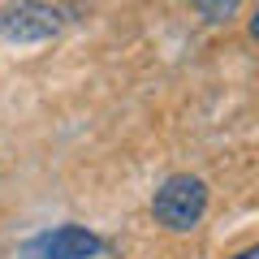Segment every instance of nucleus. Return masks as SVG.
<instances>
[{
    "label": "nucleus",
    "instance_id": "nucleus-1",
    "mask_svg": "<svg viewBox=\"0 0 259 259\" xmlns=\"http://www.w3.org/2000/svg\"><path fill=\"white\" fill-rule=\"evenodd\" d=\"M151 212H156V221L164 225V229L190 233L194 225L203 221V212H207V182L203 177H190V173H173L156 190Z\"/></svg>",
    "mask_w": 259,
    "mask_h": 259
},
{
    "label": "nucleus",
    "instance_id": "nucleus-3",
    "mask_svg": "<svg viewBox=\"0 0 259 259\" xmlns=\"http://www.w3.org/2000/svg\"><path fill=\"white\" fill-rule=\"evenodd\" d=\"M100 246L104 242L82 225H61V229H52L48 238L35 242V250L44 259H91V255H100Z\"/></svg>",
    "mask_w": 259,
    "mask_h": 259
},
{
    "label": "nucleus",
    "instance_id": "nucleus-4",
    "mask_svg": "<svg viewBox=\"0 0 259 259\" xmlns=\"http://www.w3.org/2000/svg\"><path fill=\"white\" fill-rule=\"evenodd\" d=\"M238 5H242V0H194V9L203 13L207 22H216V26L233 18V13H238Z\"/></svg>",
    "mask_w": 259,
    "mask_h": 259
},
{
    "label": "nucleus",
    "instance_id": "nucleus-2",
    "mask_svg": "<svg viewBox=\"0 0 259 259\" xmlns=\"http://www.w3.org/2000/svg\"><path fill=\"white\" fill-rule=\"evenodd\" d=\"M0 35L13 44H44L61 35V9L48 0H13L0 9Z\"/></svg>",
    "mask_w": 259,
    "mask_h": 259
},
{
    "label": "nucleus",
    "instance_id": "nucleus-5",
    "mask_svg": "<svg viewBox=\"0 0 259 259\" xmlns=\"http://www.w3.org/2000/svg\"><path fill=\"white\" fill-rule=\"evenodd\" d=\"M233 259H259V246H246L242 255H233Z\"/></svg>",
    "mask_w": 259,
    "mask_h": 259
}]
</instances>
